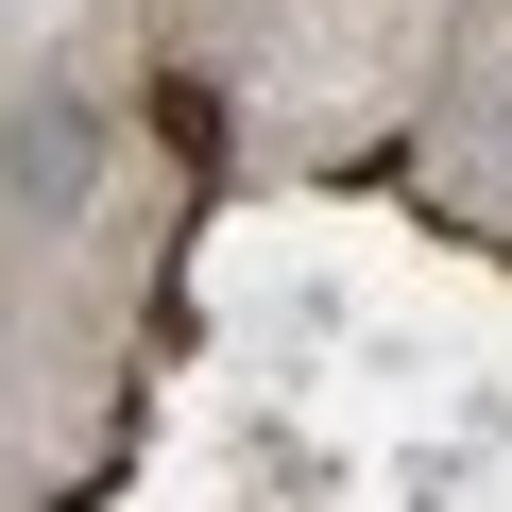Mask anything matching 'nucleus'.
Instances as JSON below:
<instances>
[{
  "mask_svg": "<svg viewBox=\"0 0 512 512\" xmlns=\"http://www.w3.org/2000/svg\"><path fill=\"white\" fill-rule=\"evenodd\" d=\"M69 171H86V120H35L18 137V205H69Z\"/></svg>",
  "mask_w": 512,
  "mask_h": 512,
  "instance_id": "1",
  "label": "nucleus"
}]
</instances>
